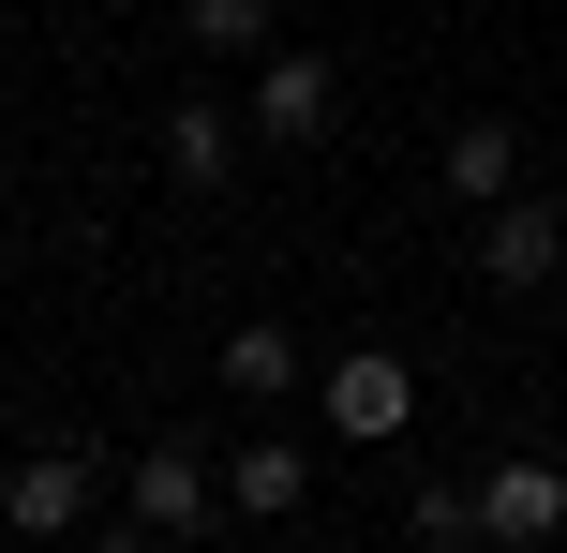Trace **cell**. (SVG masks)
<instances>
[{"label":"cell","instance_id":"obj_4","mask_svg":"<svg viewBox=\"0 0 567 553\" xmlns=\"http://www.w3.org/2000/svg\"><path fill=\"white\" fill-rule=\"evenodd\" d=\"M209 509H225V494H209V449H135V494H120V524H135V539H209Z\"/></svg>","mask_w":567,"mask_h":553},{"label":"cell","instance_id":"obj_3","mask_svg":"<svg viewBox=\"0 0 567 553\" xmlns=\"http://www.w3.org/2000/svg\"><path fill=\"white\" fill-rule=\"evenodd\" d=\"M553 269H567V209H538V195L508 180V195L478 209V285H493V299H538Z\"/></svg>","mask_w":567,"mask_h":553},{"label":"cell","instance_id":"obj_9","mask_svg":"<svg viewBox=\"0 0 567 553\" xmlns=\"http://www.w3.org/2000/svg\"><path fill=\"white\" fill-rule=\"evenodd\" d=\"M433 165H449L463 209H493V195L523 180V135H508V120H449V150H433Z\"/></svg>","mask_w":567,"mask_h":553},{"label":"cell","instance_id":"obj_2","mask_svg":"<svg viewBox=\"0 0 567 553\" xmlns=\"http://www.w3.org/2000/svg\"><path fill=\"white\" fill-rule=\"evenodd\" d=\"M90 509H105V449H16V479H0L16 539H75Z\"/></svg>","mask_w":567,"mask_h":553},{"label":"cell","instance_id":"obj_8","mask_svg":"<svg viewBox=\"0 0 567 553\" xmlns=\"http://www.w3.org/2000/svg\"><path fill=\"white\" fill-rule=\"evenodd\" d=\"M299 494H313V449H284V434H255L225 464V509H239V524H299Z\"/></svg>","mask_w":567,"mask_h":553},{"label":"cell","instance_id":"obj_7","mask_svg":"<svg viewBox=\"0 0 567 553\" xmlns=\"http://www.w3.org/2000/svg\"><path fill=\"white\" fill-rule=\"evenodd\" d=\"M478 539H493V553L567 539V464H493V479H478Z\"/></svg>","mask_w":567,"mask_h":553},{"label":"cell","instance_id":"obj_10","mask_svg":"<svg viewBox=\"0 0 567 553\" xmlns=\"http://www.w3.org/2000/svg\"><path fill=\"white\" fill-rule=\"evenodd\" d=\"M299 375H313L299 329H269V315H239V329H225V389H239V404H284Z\"/></svg>","mask_w":567,"mask_h":553},{"label":"cell","instance_id":"obj_5","mask_svg":"<svg viewBox=\"0 0 567 553\" xmlns=\"http://www.w3.org/2000/svg\"><path fill=\"white\" fill-rule=\"evenodd\" d=\"M403 419H419V375H403L389 345H343V359H329V434H359V449H389Z\"/></svg>","mask_w":567,"mask_h":553},{"label":"cell","instance_id":"obj_1","mask_svg":"<svg viewBox=\"0 0 567 553\" xmlns=\"http://www.w3.org/2000/svg\"><path fill=\"white\" fill-rule=\"evenodd\" d=\"M239 120H255L269 150H313L343 120V75H329V45H255V90H239Z\"/></svg>","mask_w":567,"mask_h":553},{"label":"cell","instance_id":"obj_12","mask_svg":"<svg viewBox=\"0 0 567 553\" xmlns=\"http://www.w3.org/2000/svg\"><path fill=\"white\" fill-rule=\"evenodd\" d=\"M403 524H419L433 553H463V539H478V494H449V479H419V494H403Z\"/></svg>","mask_w":567,"mask_h":553},{"label":"cell","instance_id":"obj_11","mask_svg":"<svg viewBox=\"0 0 567 553\" xmlns=\"http://www.w3.org/2000/svg\"><path fill=\"white\" fill-rule=\"evenodd\" d=\"M179 30H195V60H255L269 45V0H179Z\"/></svg>","mask_w":567,"mask_h":553},{"label":"cell","instance_id":"obj_6","mask_svg":"<svg viewBox=\"0 0 567 553\" xmlns=\"http://www.w3.org/2000/svg\"><path fill=\"white\" fill-rule=\"evenodd\" d=\"M239 150H255V120H239L225 90H179V105H165V180L225 195V180H239Z\"/></svg>","mask_w":567,"mask_h":553}]
</instances>
